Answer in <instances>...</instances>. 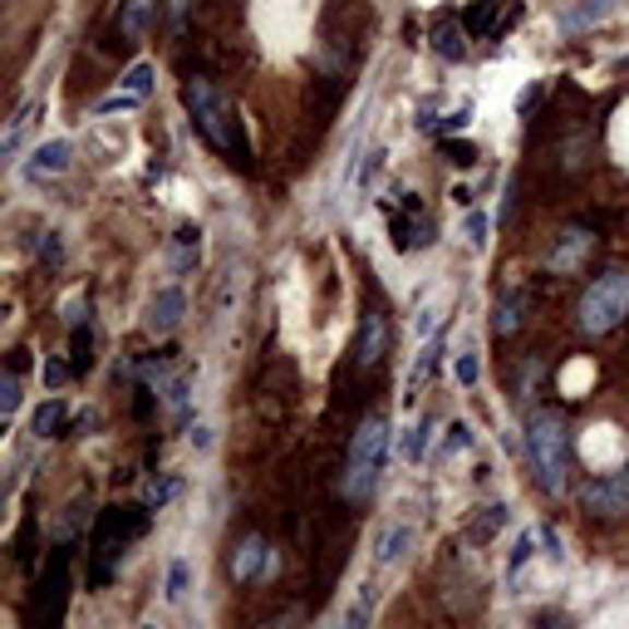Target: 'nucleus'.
I'll return each instance as SVG.
<instances>
[{
  "label": "nucleus",
  "instance_id": "1",
  "mask_svg": "<svg viewBox=\"0 0 629 629\" xmlns=\"http://www.w3.org/2000/svg\"><path fill=\"white\" fill-rule=\"evenodd\" d=\"M182 104H187V114H192V128L226 157V163H232V167H251V147H246L236 104L212 84V79H206V74H187Z\"/></svg>",
  "mask_w": 629,
  "mask_h": 629
},
{
  "label": "nucleus",
  "instance_id": "2",
  "mask_svg": "<svg viewBox=\"0 0 629 629\" xmlns=\"http://www.w3.org/2000/svg\"><path fill=\"white\" fill-rule=\"evenodd\" d=\"M526 448H531V462H536V477L550 497L566 491V472H570V432H566V418L550 408H536L526 418Z\"/></svg>",
  "mask_w": 629,
  "mask_h": 629
},
{
  "label": "nucleus",
  "instance_id": "3",
  "mask_svg": "<svg viewBox=\"0 0 629 629\" xmlns=\"http://www.w3.org/2000/svg\"><path fill=\"white\" fill-rule=\"evenodd\" d=\"M383 458H389V418L383 413H369L359 423L349 442V472H344V497L349 501H369L379 491L383 477Z\"/></svg>",
  "mask_w": 629,
  "mask_h": 629
},
{
  "label": "nucleus",
  "instance_id": "4",
  "mask_svg": "<svg viewBox=\"0 0 629 629\" xmlns=\"http://www.w3.org/2000/svg\"><path fill=\"white\" fill-rule=\"evenodd\" d=\"M625 314H629V265H609L580 295V330L609 334L615 324H625Z\"/></svg>",
  "mask_w": 629,
  "mask_h": 629
},
{
  "label": "nucleus",
  "instance_id": "5",
  "mask_svg": "<svg viewBox=\"0 0 629 629\" xmlns=\"http://www.w3.org/2000/svg\"><path fill=\"white\" fill-rule=\"evenodd\" d=\"M580 501H585L590 517H619V511H629V462L615 472H605V477L585 482Z\"/></svg>",
  "mask_w": 629,
  "mask_h": 629
},
{
  "label": "nucleus",
  "instance_id": "6",
  "mask_svg": "<svg viewBox=\"0 0 629 629\" xmlns=\"http://www.w3.org/2000/svg\"><path fill=\"white\" fill-rule=\"evenodd\" d=\"M517 15H521V0H477V5L462 15V29H467L472 39H491V35H501Z\"/></svg>",
  "mask_w": 629,
  "mask_h": 629
},
{
  "label": "nucleus",
  "instance_id": "7",
  "mask_svg": "<svg viewBox=\"0 0 629 629\" xmlns=\"http://www.w3.org/2000/svg\"><path fill=\"white\" fill-rule=\"evenodd\" d=\"M590 246H595V232L590 226H566L556 241V251H550V275H575L580 265L590 261Z\"/></svg>",
  "mask_w": 629,
  "mask_h": 629
},
{
  "label": "nucleus",
  "instance_id": "8",
  "mask_svg": "<svg viewBox=\"0 0 629 629\" xmlns=\"http://www.w3.org/2000/svg\"><path fill=\"white\" fill-rule=\"evenodd\" d=\"M438 226L423 216V202L418 197H403V216H393V251H418V246L432 241Z\"/></svg>",
  "mask_w": 629,
  "mask_h": 629
},
{
  "label": "nucleus",
  "instance_id": "9",
  "mask_svg": "<svg viewBox=\"0 0 629 629\" xmlns=\"http://www.w3.org/2000/svg\"><path fill=\"white\" fill-rule=\"evenodd\" d=\"M182 320H187V290H182V285H163V290L147 300L143 324H147L153 334H173Z\"/></svg>",
  "mask_w": 629,
  "mask_h": 629
},
{
  "label": "nucleus",
  "instance_id": "10",
  "mask_svg": "<svg viewBox=\"0 0 629 629\" xmlns=\"http://www.w3.org/2000/svg\"><path fill=\"white\" fill-rule=\"evenodd\" d=\"M389 344H393L389 320H383L379 310H369L364 324H359V340H354V364H359V369H373V364L389 354Z\"/></svg>",
  "mask_w": 629,
  "mask_h": 629
},
{
  "label": "nucleus",
  "instance_id": "11",
  "mask_svg": "<svg viewBox=\"0 0 629 629\" xmlns=\"http://www.w3.org/2000/svg\"><path fill=\"white\" fill-rule=\"evenodd\" d=\"M157 15H163V0H118V29H123L128 45L143 39L157 25Z\"/></svg>",
  "mask_w": 629,
  "mask_h": 629
},
{
  "label": "nucleus",
  "instance_id": "12",
  "mask_svg": "<svg viewBox=\"0 0 629 629\" xmlns=\"http://www.w3.org/2000/svg\"><path fill=\"white\" fill-rule=\"evenodd\" d=\"M265 566H271V550H265L261 536H246L241 546L232 550V580H256Z\"/></svg>",
  "mask_w": 629,
  "mask_h": 629
},
{
  "label": "nucleus",
  "instance_id": "13",
  "mask_svg": "<svg viewBox=\"0 0 629 629\" xmlns=\"http://www.w3.org/2000/svg\"><path fill=\"white\" fill-rule=\"evenodd\" d=\"M521 320H526V290H501L497 310H491V330L497 334H517Z\"/></svg>",
  "mask_w": 629,
  "mask_h": 629
},
{
  "label": "nucleus",
  "instance_id": "14",
  "mask_svg": "<svg viewBox=\"0 0 629 629\" xmlns=\"http://www.w3.org/2000/svg\"><path fill=\"white\" fill-rule=\"evenodd\" d=\"M432 49H438L442 59H452V64H458V59H467V29L458 25V20H438V25H432Z\"/></svg>",
  "mask_w": 629,
  "mask_h": 629
},
{
  "label": "nucleus",
  "instance_id": "15",
  "mask_svg": "<svg viewBox=\"0 0 629 629\" xmlns=\"http://www.w3.org/2000/svg\"><path fill=\"white\" fill-rule=\"evenodd\" d=\"M167 256H173V271H177V275H192L197 261H202V232L182 226V232L173 236V246H167Z\"/></svg>",
  "mask_w": 629,
  "mask_h": 629
},
{
  "label": "nucleus",
  "instance_id": "16",
  "mask_svg": "<svg viewBox=\"0 0 629 629\" xmlns=\"http://www.w3.org/2000/svg\"><path fill=\"white\" fill-rule=\"evenodd\" d=\"M64 428H69V403L64 399L39 403L35 418H29V432H35V438H64Z\"/></svg>",
  "mask_w": 629,
  "mask_h": 629
},
{
  "label": "nucleus",
  "instance_id": "17",
  "mask_svg": "<svg viewBox=\"0 0 629 629\" xmlns=\"http://www.w3.org/2000/svg\"><path fill=\"white\" fill-rule=\"evenodd\" d=\"M69 157H74V147L64 143V138H55V143H39L35 153H29V177H49V173H64Z\"/></svg>",
  "mask_w": 629,
  "mask_h": 629
},
{
  "label": "nucleus",
  "instance_id": "18",
  "mask_svg": "<svg viewBox=\"0 0 629 629\" xmlns=\"http://www.w3.org/2000/svg\"><path fill=\"white\" fill-rule=\"evenodd\" d=\"M413 550V526H383V536H379V546H373V560H379V566H399L403 556H408Z\"/></svg>",
  "mask_w": 629,
  "mask_h": 629
},
{
  "label": "nucleus",
  "instance_id": "19",
  "mask_svg": "<svg viewBox=\"0 0 629 629\" xmlns=\"http://www.w3.org/2000/svg\"><path fill=\"white\" fill-rule=\"evenodd\" d=\"M438 359H442V334L428 344V349L418 354V364H413V379H408V403L418 399V393H423V383H428L432 373H438Z\"/></svg>",
  "mask_w": 629,
  "mask_h": 629
},
{
  "label": "nucleus",
  "instance_id": "20",
  "mask_svg": "<svg viewBox=\"0 0 629 629\" xmlns=\"http://www.w3.org/2000/svg\"><path fill=\"white\" fill-rule=\"evenodd\" d=\"M373 605H379V590H373V585H359V595H354L349 609H344V629H369Z\"/></svg>",
  "mask_w": 629,
  "mask_h": 629
},
{
  "label": "nucleus",
  "instance_id": "21",
  "mask_svg": "<svg viewBox=\"0 0 629 629\" xmlns=\"http://www.w3.org/2000/svg\"><path fill=\"white\" fill-rule=\"evenodd\" d=\"M88 364H94V334H88V324H79V330L69 334V369L88 373Z\"/></svg>",
  "mask_w": 629,
  "mask_h": 629
},
{
  "label": "nucleus",
  "instance_id": "22",
  "mask_svg": "<svg viewBox=\"0 0 629 629\" xmlns=\"http://www.w3.org/2000/svg\"><path fill=\"white\" fill-rule=\"evenodd\" d=\"M29 118H35V104H25L15 118H10V128H5V143H0V153H5V163H15L20 143H25V128H29Z\"/></svg>",
  "mask_w": 629,
  "mask_h": 629
},
{
  "label": "nucleus",
  "instance_id": "23",
  "mask_svg": "<svg viewBox=\"0 0 629 629\" xmlns=\"http://www.w3.org/2000/svg\"><path fill=\"white\" fill-rule=\"evenodd\" d=\"M609 10H615V5H609V0H585V5H575V10H570V15H566V29L600 25V20H605Z\"/></svg>",
  "mask_w": 629,
  "mask_h": 629
},
{
  "label": "nucleus",
  "instance_id": "24",
  "mask_svg": "<svg viewBox=\"0 0 629 629\" xmlns=\"http://www.w3.org/2000/svg\"><path fill=\"white\" fill-rule=\"evenodd\" d=\"M123 94H138V98H147L153 94V64H133L123 74Z\"/></svg>",
  "mask_w": 629,
  "mask_h": 629
},
{
  "label": "nucleus",
  "instance_id": "25",
  "mask_svg": "<svg viewBox=\"0 0 629 629\" xmlns=\"http://www.w3.org/2000/svg\"><path fill=\"white\" fill-rule=\"evenodd\" d=\"M15 408H20V373L5 369V379H0V418H10Z\"/></svg>",
  "mask_w": 629,
  "mask_h": 629
},
{
  "label": "nucleus",
  "instance_id": "26",
  "mask_svg": "<svg viewBox=\"0 0 629 629\" xmlns=\"http://www.w3.org/2000/svg\"><path fill=\"white\" fill-rule=\"evenodd\" d=\"M177 491H182V482H177V477H157L153 487H147V507H153V511H163L167 501L177 497Z\"/></svg>",
  "mask_w": 629,
  "mask_h": 629
},
{
  "label": "nucleus",
  "instance_id": "27",
  "mask_svg": "<svg viewBox=\"0 0 629 629\" xmlns=\"http://www.w3.org/2000/svg\"><path fill=\"white\" fill-rule=\"evenodd\" d=\"M442 153H448L452 167H472V163H477V147L462 143V138H442Z\"/></svg>",
  "mask_w": 629,
  "mask_h": 629
},
{
  "label": "nucleus",
  "instance_id": "28",
  "mask_svg": "<svg viewBox=\"0 0 629 629\" xmlns=\"http://www.w3.org/2000/svg\"><path fill=\"white\" fill-rule=\"evenodd\" d=\"M173 605H182V595H187V560H173L167 566V590H163Z\"/></svg>",
  "mask_w": 629,
  "mask_h": 629
},
{
  "label": "nucleus",
  "instance_id": "29",
  "mask_svg": "<svg viewBox=\"0 0 629 629\" xmlns=\"http://www.w3.org/2000/svg\"><path fill=\"white\" fill-rule=\"evenodd\" d=\"M428 432H432V418H423L418 428H413L408 438H403V458H408V462H418V458H423V448H428Z\"/></svg>",
  "mask_w": 629,
  "mask_h": 629
},
{
  "label": "nucleus",
  "instance_id": "30",
  "mask_svg": "<svg viewBox=\"0 0 629 629\" xmlns=\"http://www.w3.org/2000/svg\"><path fill=\"white\" fill-rule=\"evenodd\" d=\"M477 379H482V359H477V349H462V354H458V383H462V389H472Z\"/></svg>",
  "mask_w": 629,
  "mask_h": 629
},
{
  "label": "nucleus",
  "instance_id": "31",
  "mask_svg": "<svg viewBox=\"0 0 629 629\" xmlns=\"http://www.w3.org/2000/svg\"><path fill=\"white\" fill-rule=\"evenodd\" d=\"M501 521H507V507H487V511H482V521L472 526V541H487L491 531L501 526Z\"/></svg>",
  "mask_w": 629,
  "mask_h": 629
},
{
  "label": "nucleus",
  "instance_id": "32",
  "mask_svg": "<svg viewBox=\"0 0 629 629\" xmlns=\"http://www.w3.org/2000/svg\"><path fill=\"white\" fill-rule=\"evenodd\" d=\"M462 232H467V241H472V246H487V212H467Z\"/></svg>",
  "mask_w": 629,
  "mask_h": 629
},
{
  "label": "nucleus",
  "instance_id": "33",
  "mask_svg": "<svg viewBox=\"0 0 629 629\" xmlns=\"http://www.w3.org/2000/svg\"><path fill=\"white\" fill-rule=\"evenodd\" d=\"M467 442H472V428H467V423H452V438H448V448H442V452H458V448H467Z\"/></svg>",
  "mask_w": 629,
  "mask_h": 629
},
{
  "label": "nucleus",
  "instance_id": "34",
  "mask_svg": "<svg viewBox=\"0 0 629 629\" xmlns=\"http://www.w3.org/2000/svg\"><path fill=\"white\" fill-rule=\"evenodd\" d=\"M138 104V94H114V98H104L98 104V114H114V108H133Z\"/></svg>",
  "mask_w": 629,
  "mask_h": 629
},
{
  "label": "nucleus",
  "instance_id": "35",
  "mask_svg": "<svg viewBox=\"0 0 629 629\" xmlns=\"http://www.w3.org/2000/svg\"><path fill=\"white\" fill-rule=\"evenodd\" d=\"M64 364H45V383H49V389H59V383H64Z\"/></svg>",
  "mask_w": 629,
  "mask_h": 629
},
{
  "label": "nucleus",
  "instance_id": "36",
  "mask_svg": "<svg viewBox=\"0 0 629 629\" xmlns=\"http://www.w3.org/2000/svg\"><path fill=\"white\" fill-rule=\"evenodd\" d=\"M192 5H197V0H173V25H182L187 10H192Z\"/></svg>",
  "mask_w": 629,
  "mask_h": 629
},
{
  "label": "nucleus",
  "instance_id": "37",
  "mask_svg": "<svg viewBox=\"0 0 629 629\" xmlns=\"http://www.w3.org/2000/svg\"><path fill=\"white\" fill-rule=\"evenodd\" d=\"M256 629H285V625H281V619H265V625H256Z\"/></svg>",
  "mask_w": 629,
  "mask_h": 629
},
{
  "label": "nucleus",
  "instance_id": "38",
  "mask_svg": "<svg viewBox=\"0 0 629 629\" xmlns=\"http://www.w3.org/2000/svg\"><path fill=\"white\" fill-rule=\"evenodd\" d=\"M143 629H153V625H143Z\"/></svg>",
  "mask_w": 629,
  "mask_h": 629
}]
</instances>
